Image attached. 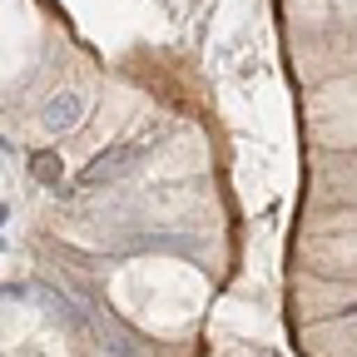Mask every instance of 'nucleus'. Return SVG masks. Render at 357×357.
I'll use <instances>...</instances> for the list:
<instances>
[{
	"label": "nucleus",
	"instance_id": "nucleus-1",
	"mask_svg": "<svg viewBox=\"0 0 357 357\" xmlns=\"http://www.w3.org/2000/svg\"><path fill=\"white\" fill-rule=\"evenodd\" d=\"M149 149H154V144L144 139V134H124V139H114L100 159H89V164L79 169L75 184H79V189H105V184H114V178H124V174L139 164Z\"/></svg>",
	"mask_w": 357,
	"mask_h": 357
},
{
	"label": "nucleus",
	"instance_id": "nucleus-2",
	"mask_svg": "<svg viewBox=\"0 0 357 357\" xmlns=\"http://www.w3.org/2000/svg\"><path fill=\"white\" fill-rule=\"evenodd\" d=\"M79 119H84V95H79V89H60V95H50L45 109H40V124L50 129V134H65Z\"/></svg>",
	"mask_w": 357,
	"mask_h": 357
},
{
	"label": "nucleus",
	"instance_id": "nucleus-3",
	"mask_svg": "<svg viewBox=\"0 0 357 357\" xmlns=\"http://www.w3.org/2000/svg\"><path fill=\"white\" fill-rule=\"evenodd\" d=\"M35 178L55 189V178H60V159H55V154H35Z\"/></svg>",
	"mask_w": 357,
	"mask_h": 357
},
{
	"label": "nucleus",
	"instance_id": "nucleus-4",
	"mask_svg": "<svg viewBox=\"0 0 357 357\" xmlns=\"http://www.w3.org/2000/svg\"><path fill=\"white\" fill-rule=\"evenodd\" d=\"M0 223H6V208H0Z\"/></svg>",
	"mask_w": 357,
	"mask_h": 357
}]
</instances>
